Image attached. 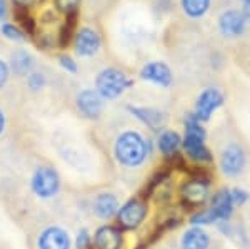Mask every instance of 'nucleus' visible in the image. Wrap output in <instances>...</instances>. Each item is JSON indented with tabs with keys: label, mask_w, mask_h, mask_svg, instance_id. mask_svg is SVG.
<instances>
[{
	"label": "nucleus",
	"mask_w": 250,
	"mask_h": 249,
	"mask_svg": "<svg viewBox=\"0 0 250 249\" xmlns=\"http://www.w3.org/2000/svg\"><path fill=\"white\" fill-rule=\"evenodd\" d=\"M184 129L185 134L182 137V151L185 158L197 164L212 162V152L205 144L207 132H205L202 122L193 114H187L184 120Z\"/></svg>",
	"instance_id": "2"
},
{
	"label": "nucleus",
	"mask_w": 250,
	"mask_h": 249,
	"mask_svg": "<svg viewBox=\"0 0 250 249\" xmlns=\"http://www.w3.org/2000/svg\"><path fill=\"white\" fill-rule=\"evenodd\" d=\"M212 0H180L184 14L190 19H202L210 10Z\"/></svg>",
	"instance_id": "21"
},
{
	"label": "nucleus",
	"mask_w": 250,
	"mask_h": 249,
	"mask_svg": "<svg viewBox=\"0 0 250 249\" xmlns=\"http://www.w3.org/2000/svg\"><path fill=\"white\" fill-rule=\"evenodd\" d=\"M125 232L117 224L104 223L92 232V249H124Z\"/></svg>",
	"instance_id": "10"
},
{
	"label": "nucleus",
	"mask_w": 250,
	"mask_h": 249,
	"mask_svg": "<svg viewBox=\"0 0 250 249\" xmlns=\"http://www.w3.org/2000/svg\"><path fill=\"white\" fill-rule=\"evenodd\" d=\"M152 156V142L140 131L125 129L117 134L112 144V158L120 167L128 171L140 169Z\"/></svg>",
	"instance_id": "1"
},
{
	"label": "nucleus",
	"mask_w": 250,
	"mask_h": 249,
	"mask_svg": "<svg viewBox=\"0 0 250 249\" xmlns=\"http://www.w3.org/2000/svg\"><path fill=\"white\" fill-rule=\"evenodd\" d=\"M180 201L190 209H199L210 199V181L204 176H192L180 184Z\"/></svg>",
	"instance_id": "6"
},
{
	"label": "nucleus",
	"mask_w": 250,
	"mask_h": 249,
	"mask_svg": "<svg viewBox=\"0 0 250 249\" xmlns=\"http://www.w3.org/2000/svg\"><path fill=\"white\" fill-rule=\"evenodd\" d=\"M244 2H245V5L250 7V0H244Z\"/></svg>",
	"instance_id": "33"
},
{
	"label": "nucleus",
	"mask_w": 250,
	"mask_h": 249,
	"mask_svg": "<svg viewBox=\"0 0 250 249\" xmlns=\"http://www.w3.org/2000/svg\"><path fill=\"white\" fill-rule=\"evenodd\" d=\"M17 5H20V7H23V9H27V7H32L34 5L37 0H14Z\"/></svg>",
	"instance_id": "31"
},
{
	"label": "nucleus",
	"mask_w": 250,
	"mask_h": 249,
	"mask_svg": "<svg viewBox=\"0 0 250 249\" xmlns=\"http://www.w3.org/2000/svg\"><path fill=\"white\" fill-rule=\"evenodd\" d=\"M5 129H7V117H5V114H3V111L0 109V137L3 136Z\"/></svg>",
	"instance_id": "30"
},
{
	"label": "nucleus",
	"mask_w": 250,
	"mask_h": 249,
	"mask_svg": "<svg viewBox=\"0 0 250 249\" xmlns=\"http://www.w3.org/2000/svg\"><path fill=\"white\" fill-rule=\"evenodd\" d=\"M155 147L164 159H173L182 151V136L173 129H164L159 132Z\"/></svg>",
	"instance_id": "16"
},
{
	"label": "nucleus",
	"mask_w": 250,
	"mask_h": 249,
	"mask_svg": "<svg viewBox=\"0 0 250 249\" xmlns=\"http://www.w3.org/2000/svg\"><path fill=\"white\" fill-rule=\"evenodd\" d=\"M140 79L145 82H150L157 87H162V89H168L173 84V74L172 69L162 60H152L147 62L140 69Z\"/></svg>",
	"instance_id": "14"
},
{
	"label": "nucleus",
	"mask_w": 250,
	"mask_h": 249,
	"mask_svg": "<svg viewBox=\"0 0 250 249\" xmlns=\"http://www.w3.org/2000/svg\"><path fill=\"white\" fill-rule=\"evenodd\" d=\"M7 17V2L5 0H0V20Z\"/></svg>",
	"instance_id": "32"
},
{
	"label": "nucleus",
	"mask_w": 250,
	"mask_h": 249,
	"mask_svg": "<svg viewBox=\"0 0 250 249\" xmlns=\"http://www.w3.org/2000/svg\"><path fill=\"white\" fill-rule=\"evenodd\" d=\"M29 189L39 201H52L62 191V178L52 164H39L29 178Z\"/></svg>",
	"instance_id": "3"
},
{
	"label": "nucleus",
	"mask_w": 250,
	"mask_h": 249,
	"mask_svg": "<svg viewBox=\"0 0 250 249\" xmlns=\"http://www.w3.org/2000/svg\"><path fill=\"white\" fill-rule=\"evenodd\" d=\"M45 84H47V79L42 72H30V74L27 75V87H29L32 92L42 91L43 87H45Z\"/></svg>",
	"instance_id": "24"
},
{
	"label": "nucleus",
	"mask_w": 250,
	"mask_h": 249,
	"mask_svg": "<svg viewBox=\"0 0 250 249\" xmlns=\"http://www.w3.org/2000/svg\"><path fill=\"white\" fill-rule=\"evenodd\" d=\"M35 249H74V236L62 224H47L35 238Z\"/></svg>",
	"instance_id": "7"
},
{
	"label": "nucleus",
	"mask_w": 250,
	"mask_h": 249,
	"mask_svg": "<svg viewBox=\"0 0 250 249\" xmlns=\"http://www.w3.org/2000/svg\"><path fill=\"white\" fill-rule=\"evenodd\" d=\"M233 203L230 189H219L213 196H210V209L215 214L217 223L229 221L233 214Z\"/></svg>",
	"instance_id": "18"
},
{
	"label": "nucleus",
	"mask_w": 250,
	"mask_h": 249,
	"mask_svg": "<svg viewBox=\"0 0 250 249\" xmlns=\"http://www.w3.org/2000/svg\"><path fill=\"white\" fill-rule=\"evenodd\" d=\"M80 2H82V0H55V5H57L59 10H62V12H65L67 15H70V14H75V12H77Z\"/></svg>",
	"instance_id": "27"
},
{
	"label": "nucleus",
	"mask_w": 250,
	"mask_h": 249,
	"mask_svg": "<svg viewBox=\"0 0 250 249\" xmlns=\"http://www.w3.org/2000/svg\"><path fill=\"white\" fill-rule=\"evenodd\" d=\"M230 196H232V203L235 207H242L247 204V201L250 199V194L245 189H240V187H235V189H230Z\"/></svg>",
	"instance_id": "26"
},
{
	"label": "nucleus",
	"mask_w": 250,
	"mask_h": 249,
	"mask_svg": "<svg viewBox=\"0 0 250 249\" xmlns=\"http://www.w3.org/2000/svg\"><path fill=\"white\" fill-rule=\"evenodd\" d=\"M102 45L99 32L90 29V27H83L75 35V52L80 57H92L97 54Z\"/></svg>",
	"instance_id": "17"
},
{
	"label": "nucleus",
	"mask_w": 250,
	"mask_h": 249,
	"mask_svg": "<svg viewBox=\"0 0 250 249\" xmlns=\"http://www.w3.org/2000/svg\"><path fill=\"white\" fill-rule=\"evenodd\" d=\"M127 111L152 132H160L167 126V114L160 109H155V107L130 106V104H128Z\"/></svg>",
	"instance_id": "15"
},
{
	"label": "nucleus",
	"mask_w": 250,
	"mask_h": 249,
	"mask_svg": "<svg viewBox=\"0 0 250 249\" xmlns=\"http://www.w3.org/2000/svg\"><path fill=\"white\" fill-rule=\"evenodd\" d=\"M9 69L14 72L15 75H19V77H27L32 72V69H34V57L23 49L15 50L10 57Z\"/></svg>",
	"instance_id": "20"
},
{
	"label": "nucleus",
	"mask_w": 250,
	"mask_h": 249,
	"mask_svg": "<svg viewBox=\"0 0 250 249\" xmlns=\"http://www.w3.org/2000/svg\"><path fill=\"white\" fill-rule=\"evenodd\" d=\"M130 87H134V79L117 67H105L95 77V91L104 100L119 99Z\"/></svg>",
	"instance_id": "4"
},
{
	"label": "nucleus",
	"mask_w": 250,
	"mask_h": 249,
	"mask_svg": "<svg viewBox=\"0 0 250 249\" xmlns=\"http://www.w3.org/2000/svg\"><path fill=\"white\" fill-rule=\"evenodd\" d=\"M188 223H190V226H208V224H213L217 223L215 219V214H213V211L210 209V206L208 207H204V209H195L192 212L190 216H188Z\"/></svg>",
	"instance_id": "22"
},
{
	"label": "nucleus",
	"mask_w": 250,
	"mask_h": 249,
	"mask_svg": "<svg viewBox=\"0 0 250 249\" xmlns=\"http://www.w3.org/2000/svg\"><path fill=\"white\" fill-rule=\"evenodd\" d=\"M104 100L95 89H83L75 97L77 112L87 120H99L104 112Z\"/></svg>",
	"instance_id": "13"
},
{
	"label": "nucleus",
	"mask_w": 250,
	"mask_h": 249,
	"mask_svg": "<svg viewBox=\"0 0 250 249\" xmlns=\"http://www.w3.org/2000/svg\"><path fill=\"white\" fill-rule=\"evenodd\" d=\"M148 216V201L145 196H132L124 204H120L115 216V223L124 232L137 231L144 226Z\"/></svg>",
	"instance_id": "5"
},
{
	"label": "nucleus",
	"mask_w": 250,
	"mask_h": 249,
	"mask_svg": "<svg viewBox=\"0 0 250 249\" xmlns=\"http://www.w3.org/2000/svg\"><path fill=\"white\" fill-rule=\"evenodd\" d=\"M2 34L5 35L7 39L15 40V42H22V40H25V34H23L19 27H15L14 23H3Z\"/></svg>",
	"instance_id": "25"
},
{
	"label": "nucleus",
	"mask_w": 250,
	"mask_h": 249,
	"mask_svg": "<svg viewBox=\"0 0 250 249\" xmlns=\"http://www.w3.org/2000/svg\"><path fill=\"white\" fill-rule=\"evenodd\" d=\"M210 234L200 226H190L184 231L180 238V249H208L210 248Z\"/></svg>",
	"instance_id": "19"
},
{
	"label": "nucleus",
	"mask_w": 250,
	"mask_h": 249,
	"mask_svg": "<svg viewBox=\"0 0 250 249\" xmlns=\"http://www.w3.org/2000/svg\"><path fill=\"white\" fill-rule=\"evenodd\" d=\"M225 102V94L217 87H207L199 94V97L195 100V107H193L192 114L195 115L200 122H205L212 117V114L219 107L224 106Z\"/></svg>",
	"instance_id": "11"
},
{
	"label": "nucleus",
	"mask_w": 250,
	"mask_h": 249,
	"mask_svg": "<svg viewBox=\"0 0 250 249\" xmlns=\"http://www.w3.org/2000/svg\"><path fill=\"white\" fill-rule=\"evenodd\" d=\"M120 207V201L117 198L115 192L110 191H102L97 192V194L90 201V212L95 219L108 223V221H114L117 212Z\"/></svg>",
	"instance_id": "12"
},
{
	"label": "nucleus",
	"mask_w": 250,
	"mask_h": 249,
	"mask_svg": "<svg viewBox=\"0 0 250 249\" xmlns=\"http://www.w3.org/2000/svg\"><path fill=\"white\" fill-rule=\"evenodd\" d=\"M247 156L240 144L229 142L219 154V167L227 178H237L245 167Z\"/></svg>",
	"instance_id": "9"
},
{
	"label": "nucleus",
	"mask_w": 250,
	"mask_h": 249,
	"mask_svg": "<svg viewBox=\"0 0 250 249\" xmlns=\"http://www.w3.org/2000/svg\"><path fill=\"white\" fill-rule=\"evenodd\" d=\"M74 249H92V231L87 226L79 227L75 232Z\"/></svg>",
	"instance_id": "23"
},
{
	"label": "nucleus",
	"mask_w": 250,
	"mask_h": 249,
	"mask_svg": "<svg viewBox=\"0 0 250 249\" xmlns=\"http://www.w3.org/2000/svg\"><path fill=\"white\" fill-rule=\"evenodd\" d=\"M250 19L247 17L245 10L232 7V9H225L219 15L217 29H219V34L224 35L225 39H239L245 34Z\"/></svg>",
	"instance_id": "8"
},
{
	"label": "nucleus",
	"mask_w": 250,
	"mask_h": 249,
	"mask_svg": "<svg viewBox=\"0 0 250 249\" xmlns=\"http://www.w3.org/2000/svg\"><path fill=\"white\" fill-rule=\"evenodd\" d=\"M59 64H60V67H62L63 70L68 72V74H77L79 66H77V62H75V60L70 57V55L62 54L59 57Z\"/></svg>",
	"instance_id": "28"
},
{
	"label": "nucleus",
	"mask_w": 250,
	"mask_h": 249,
	"mask_svg": "<svg viewBox=\"0 0 250 249\" xmlns=\"http://www.w3.org/2000/svg\"><path fill=\"white\" fill-rule=\"evenodd\" d=\"M10 77V69L9 66H7V62H3L2 59H0V89H2L3 86L7 84V80Z\"/></svg>",
	"instance_id": "29"
}]
</instances>
